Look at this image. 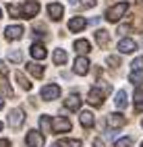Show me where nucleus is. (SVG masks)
Returning <instances> with one entry per match:
<instances>
[{"label":"nucleus","instance_id":"nucleus-1","mask_svg":"<svg viewBox=\"0 0 143 147\" xmlns=\"http://www.w3.org/2000/svg\"><path fill=\"white\" fill-rule=\"evenodd\" d=\"M127 8H129V2H118V4L110 6L108 11H106V21H110V23L120 21V17H125Z\"/></svg>","mask_w":143,"mask_h":147},{"label":"nucleus","instance_id":"nucleus-2","mask_svg":"<svg viewBox=\"0 0 143 147\" xmlns=\"http://www.w3.org/2000/svg\"><path fill=\"white\" fill-rule=\"evenodd\" d=\"M23 33H25V29H23L21 25H8V27L4 29V37H6L8 42H17V40H21Z\"/></svg>","mask_w":143,"mask_h":147},{"label":"nucleus","instance_id":"nucleus-3","mask_svg":"<svg viewBox=\"0 0 143 147\" xmlns=\"http://www.w3.org/2000/svg\"><path fill=\"white\" fill-rule=\"evenodd\" d=\"M42 97H44L46 102L58 100V97H60V87L56 85V83H50V85H46L44 89H42Z\"/></svg>","mask_w":143,"mask_h":147},{"label":"nucleus","instance_id":"nucleus-4","mask_svg":"<svg viewBox=\"0 0 143 147\" xmlns=\"http://www.w3.org/2000/svg\"><path fill=\"white\" fill-rule=\"evenodd\" d=\"M37 13H40V4H37L35 0H27V2L21 6V15H23V19H31V17H35Z\"/></svg>","mask_w":143,"mask_h":147},{"label":"nucleus","instance_id":"nucleus-5","mask_svg":"<svg viewBox=\"0 0 143 147\" xmlns=\"http://www.w3.org/2000/svg\"><path fill=\"white\" fill-rule=\"evenodd\" d=\"M23 120H25V114H23L21 108H15V110L8 112V124H11L13 129H19V126L23 124Z\"/></svg>","mask_w":143,"mask_h":147},{"label":"nucleus","instance_id":"nucleus-6","mask_svg":"<svg viewBox=\"0 0 143 147\" xmlns=\"http://www.w3.org/2000/svg\"><path fill=\"white\" fill-rule=\"evenodd\" d=\"M137 50V42L133 40V37H122V40L118 42V52L120 54H131Z\"/></svg>","mask_w":143,"mask_h":147},{"label":"nucleus","instance_id":"nucleus-7","mask_svg":"<svg viewBox=\"0 0 143 147\" xmlns=\"http://www.w3.org/2000/svg\"><path fill=\"white\" fill-rule=\"evenodd\" d=\"M73 71L77 73V75H81V77H85L89 73V60L85 56H79V58H75V66H73Z\"/></svg>","mask_w":143,"mask_h":147},{"label":"nucleus","instance_id":"nucleus-8","mask_svg":"<svg viewBox=\"0 0 143 147\" xmlns=\"http://www.w3.org/2000/svg\"><path fill=\"white\" fill-rule=\"evenodd\" d=\"M104 95H106V91H102L100 87H93V89L89 91V104L91 106H95V108H100L102 104H104Z\"/></svg>","mask_w":143,"mask_h":147},{"label":"nucleus","instance_id":"nucleus-9","mask_svg":"<svg viewBox=\"0 0 143 147\" xmlns=\"http://www.w3.org/2000/svg\"><path fill=\"white\" fill-rule=\"evenodd\" d=\"M125 124H127V118H125L120 112L108 114V126H110V129H122Z\"/></svg>","mask_w":143,"mask_h":147},{"label":"nucleus","instance_id":"nucleus-10","mask_svg":"<svg viewBox=\"0 0 143 147\" xmlns=\"http://www.w3.org/2000/svg\"><path fill=\"white\" fill-rule=\"evenodd\" d=\"M52 126H54V133H69L71 131V120L69 118H54L52 120Z\"/></svg>","mask_w":143,"mask_h":147},{"label":"nucleus","instance_id":"nucleus-11","mask_svg":"<svg viewBox=\"0 0 143 147\" xmlns=\"http://www.w3.org/2000/svg\"><path fill=\"white\" fill-rule=\"evenodd\" d=\"M95 42H98V46L102 48V50H106V48L110 46V33L106 31V29H98V31H95Z\"/></svg>","mask_w":143,"mask_h":147},{"label":"nucleus","instance_id":"nucleus-12","mask_svg":"<svg viewBox=\"0 0 143 147\" xmlns=\"http://www.w3.org/2000/svg\"><path fill=\"white\" fill-rule=\"evenodd\" d=\"M62 13H64L62 4H58V2L48 4V15H50V19H52V21H60V19H62Z\"/></svg>","mask_w":143,"mask_h":147},{"label":"nucleus","instance_id":"nucleus-13","mask_svg":"<svg viewBox=\"0 0 143 147\" xmlns=\"http://www.w3.org/2000/svg\"><path fill=\"white\" fill-rule=\"evenodd\" d=\"M27 145L29 147H44V137L37 131H29L27 133Z\"/></svg>","mask_w":143,"mask_h":147},{"label":"nucleus","instance_id":"nucleus-14","mask_svg":"<svg viewBox=\"0 0 143 147\" xmlns=\"http://www.w3.org/2000/svg\"><path fill=\"white\" fill-rule=\"evenodd\" d=\"M29 54L35 58V60H44L46 54H48V50H46V46H44V44H33V46H31V50H29Z\"/></svg>","mask_w":143,"mask_h":147},{"label":"nucleus","instance_id":"nucleus-15","mask_svg":"<svg viewBox=\"0 0 143 147\" xmlns=\"http://www.w3.org/2000/svg\"><path fill=\"white\" fill-rule=\"evenodd\" d=\"M85 25H87V21H85L83 17H73L71 21H69V29L73 33H77V31H81V29H85Z\"/></svg>","mask_w":143,"mask_h":147},{"label":"nucleus","instance_id":"nucleus-16","mask_svg":"<svg viewBox=\"0 0 143 147\" xmlns=\"http://www.w3.org/2000/svg\"><path fill=\"white\" fill-rule=\"evenodd\" d=\"M64 108H69V110H79V108H81V97L79 95H69V97H66V100H64Z\"/></svg>","mask_w":143,"mask_h":147},{"label":"nucleus","instance_id":"nucleus-17","mask_svg":"<svg viewBox=\"0 0 143 147\" xmlns=\"http://www.w3.org/2000/svg\"><path fill=\"white\" fill-rule=\"evenodd\" d=\"M27 71H29L35 79H42V77H44V66H40L37 62H29V64H27Z\"/></svg>","mask_w":143,"mask_h":147},{"label":"nucleus","instance_id":"nucleus-18","mask_svg":"<svg viewBox=\"0 0 143 147\" xmlns=\"http://www.w3.org/2000/svg\"><path fill=\"white\" fill-rule=\"evenodd\" d=\"M89 50H91V46H89L87 40H77V42H75V52H79V54H87Z\"/></svg>","mask_w":143,"mask_h":147},{"label":"nucleus","instance_id":"nucleus-19","mask_svg":"<svg viewBox=\"0 0 143 147\" xmlns=\"http://www.w3.org/2000/svg\"><path fill=\"white\" fill-rule=\"evenodd\" d=\"M79 120H81V124L85 126V129H89V126H93V122H95V118H93V114H91V112H81Z\"/></svg>","mask_w":143,"mask_h":147},{"label":"nucleus","instance_id":"nucleus-20","mask_svg":"<svg viewBox=\"0 0 143 147\" xmlns=\"http://www.w3.org/2000/svg\"><path fill=\"white\" fill-rule=\"evenodd\" d=\"M127 91L125 89H120L118 93H116V100H114V104H116V108H127Z\"/></svg>","mask_w":143,"mask_h":147},{"label":"nucleus","instance_id":"nucleus-21","mask_svg":"<svg viewBox=\"0 0 143 147\" xmlns=\"http://www.w3.org/2000/svg\"><path fill=\"white\" fill-rule=\"evenodd\" d=\"M15 79L19 81V85H21V87H23V89H27V91H29V89H31V83H29V81H27V79H25V75H23L21 71H17V73H15Z\"/></svg>","mask_w":143,"mask_h":147},{"label":"nucleus","instance_id":"nucleus-22","mask_svg":"<svg viewBox=\"0 0 143 147\" xmlns=\"http://www.w3.org/2000/svg\"><path fill=\"white\" fill-rule=\"evenodd\" d=\"M58 147H81V141L79 139H60Z\"/></svg>","mask_w":143,"mask_h":147},{"label":"nucleus","instance_id":"nucleus-23","mask_svg":"<svg viewBox=\"0 0 143 147\" xmlns=\"http://www.w3.org/2000/svg\"><path fill=\"white\" fill-rule=\"evenodd\" d=\"M64 62H66V52L58 48V50L54 52V64H64Z\"/></svg>","mask_w":143,"mask_h":147},{"label":"nucleus","instance_id":"nucleus-24","mask_svg":"<svg viewBox=\"0 0 143 147\" xmlns=\"http://www.w3.org/2000/svg\"><path fill=\"white\" fill-rule=\"evenodd\" d=\"M129 81H131L133 85H141V83H143V73H139V71H133V73L129 75Z\"/></svg>","mask_w":143,"mask_h":147},{"label":"nucleus","instance_id":"nucleus-25","mask_svg":"<svg viewBox=\"0 0 143 147\" xmlns=\"http://www.w3.org/2000/svg\"><path fill=\"white\" fill-rule=\"evenodd\" d=\"M8 58H11L13 62H21L23 54H21V50H8Z\"/></svg>","mask_w":143,"mask_h":147},{"label":"nucleus","instance_id":"nucleus-26","mask_svg":"<svg viewBox=\"0 0 143 147\" xmlns=\"http://www.w3.org/2000/svg\"><path fill=\"white\" fill-rule=\"evenodd\" d=\"M131 68H133V71H139V73H143V56L135 58V60L131 62Z\"/></svg>","mask_w":143,"mask_h":147},{"label":"nucleus","instance_id":"nucleus-27","mask_svg":"<svg viewBox=\"0 0 143 147\" xmlns=\"http://www.w3.org/2000/svg\"><path fill=\"white\" fill-rule=\"evenodd\" d=\"M6 8H8V13H11L13 17H17V19H23V15H21V8H19L17 4H8Z\"/></svg>","mask_w":143,"mask_h":147},{"label":"nucleus","instance_id":"nucleus-28","mask_svg":"<svg viewBox=\"0 0 143 147\" xmlns=\"http://www.w3.org/2000/svg\"><path fill=\"white\" fill-rule=\"evenodd\" d=\"M135 104H137V110H143V89L135 91Z\"/></svg>","mask_w":143,"mask_h":147},{"label":"nucleus","instance_id":"nucleus-29","mask_svg":"<svg viewBox=\"0 0 143 147\" xmlns=\"http://www.w3.org/2000/svg\"><path fill=\"white\" fill-rule=\"evenodd\" d=\"M0 89H2V93H4L6 97H11V95H13V89L6 85V81H4V79H0Z\"/></svg>","mask_w":143,"mask_h":147},{"label":"nucleus","instance_id":"nucleus-30","mask_svg":"<svg viewBox=\"0 0 143 147\" xmlns=\"http://www.w3.org/2000/svg\"><path fill=\"white\" fill-rule=\"evenodd\" d=\"M131 139H129V137H122V139H118L116 143H114V147H131Z\"/></svg>","mask_w":143,"mask_h":147},{"label":"nucleus","instance_id":"nucleus-31","mask_svg":"<svg viewBox=\"0 0 143 147\" xmlns=\"http://www.w3.org/2000/svg\"><path fill=\"white\" fill-rule=\"evenodd\" d=\"M40 124H42L44 133H48V131H50V116H42V118H40Z\"/></svg>","mask_w":143,"mask_h":147},{"label":"nucleus","instance_id":"nucleus-32","mask_svg":"<svg viewBox=\"0 0 143 147\" xmlns=\"http://www.w3.org/2000/svg\"><path fill=\"white\" fill-rule=\"evenodd\" d=\"M108 64L118 66V64H120V58H118V56H108Z\"/></svg>","mask_w":143,"mask_h":147},{"label":"nucleus","instance_id":"nucleus-33","mask_svg":"<svg viewBox=\"0 0 143 147\" xmlns=\"http://www.w3.org/2000/svg\"><path fill=\"white\" fill-rule=\"evenodd\" d=\"M129 31H131V25H120V27H118V33H120V35H125V33H129Z\"/></svg>","mask_w":143,"mask_h":147},{"label":"nucleus","instance_id":"nucleus-34","mask_svg":"<svg viewBox=\"0 0 143 147\" xmlns=\"http://www.w3.org/2000/svg\"><path fill=\"white\" fill-rule=\"evenodd\" d=\"M79 2H81L83 6H93L95 2H98V0H79Z\"/></svg>","mask_w":143,"mask_h":147},{"label":"nucleus","instance_id":"nucleus-35","mask_svg":"<svg viewBox=\"0 0 143 147\" xmlns=\"http://www.w3.org/2000/svg\"><path fill=\"white\" fill-rule=\"evenodd\" d=\"M93 147H104V141L100 139V137H98V139H93Z\"/></svg>","mask_w":143,"mask_h":147},{"label":"nucleus","instance_id":"nucleus-36","mask_svg":"<svg viewBox=\"0 0 143 147\" xmlns=\"http://www.w3.org/2000/svg\"><path fill=\"white\" fill-rule=\"evenodd\" d=\"M0 147H11V143H8V139H0Z\"/></svg>","mask_w":143,"mask_h":147},{"label":"nucleus","instance_id":"nucleus-37","mask_svg":"<svg viewBox=\"0 0 143 147\" xmlns=\"http://www.w3.org/2000/svg\"><path fill=\"white\" fill-rule=\"evenodd\" d=\"M0 75H6V64L0 62Z\"/></svg>","mask_w":143,"mask_h":147},{"label":"nucleus","instance_id":"nucleus-38","mask_svg":"<svg viewBox=\"0 0 143 147\" xmlns=\"http://www.w3.org/2000/svg\"><path fill=\"white\" fill-rule=\"evenodd\" d=\"M2 106H4V102H2V97H0V110H2Z\"/></svg>","mask_w":143,"mask_h":147},{"label":"nucleus","instance_id":"nucleus-39","mask_svg":"<svg viewBox=\"0 0 143 147\" xmlns=\"http://www.w3.org/2000/svg\"><path fill=\"white\" fill-rule=\"evenodd\" d=\"M0 131H2V122H0Z\"/></svg>","mask_w":143,"mask_h":147},{"label":"nucleus","instance_id":"nucleus-40","mask_svg":"<svg viewBox=\"0 0 143 147\" xmlns=\"http://www.w3.org/2000/svg\"><path fill=\"white\" fill-rule=\"evenodd\" d=\"M141 31H143V23H141Z\"/></svg>","mask_w":143,"mask_h":147},{"label":"nucleus","instance_id":"nucleus-41","mask_svg":"<svg viewBox=\"0 0 143 147\" xmlns=\"http://www.w3.org/2000/svg\"><path fill=\"white\" fill-rule=\"evenodd\" d=\"M0 19H2V13H0Z\"/></svg>","mask_w":143,"mask_h":147},{"label":"nucleus","instance_id":"nucleus-42","mask_svg":"<svg viewBox=\"0 0 143 147\" xmlns=\"http://www.w3.org/2000/svg\"><path fill=\"white\" fill-rule=\"evenodd\" d=\"M141 147H143V143H141Z\"/></svg>","mask_w":143,"mask_h":147},{"label":"nucleus","instance_id":"nucleus-43","mask_svg":"<svg viewBox=\"0 0 143 147\" xmlns=\"http://www.w3.org/2000/svg\"><path fill=\"white\" fill-rule=\"evenodd\" d=\"M141 124H143V122H141Z\"/></svg>","mask_w":143,"mask_h":147}]
</instances>
